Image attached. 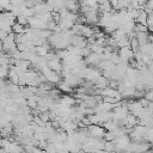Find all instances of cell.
I'll use <instances>...</instances> for the list:
<instances>
[{
	"label": "cell",
	"mask_w": 153,
	"mask_h": 153,
	"mask_svg": "<svg viewBox=\"0 0 153 153\" xmlns=\"http://www.w3.org/2000/svg\"><path fill=\"white\" fill-rule=\"evenodd\" d=\"M129 47H130V49L134 51V54L139 53V51H140V48H141L139 41H137L135 37H131V38H130V41H129Z\"/></svg>",
	"instance_id": "obj_3"
},
{
	"label": "cell",
	"mask_w": 153,
	"mask_h": 153,
	"mask_svg": "<svg viewBox=\"0 0 153 153\" xmlns=\"http://www.w3.org/2000/svg\"><path fill=\"white\" fill-rule=\"evenodd\" d=\"M135 38L139 41L140 45H146V44H149V35L148 32H136L135 33Z\"/></svg>",
	"instance_id": "obj_1"
},
{
	"label": "cell",
	"mask_w": 153,
	"mask_h": 153,
	"mask_svg": "<svg viewBox=\"0 0 153 153\" xmlns=\"http://www.w3.org/2000/svg\"><path fill=\"white\" fill-rule=\"evenodd\" d=\"M145 98L148 100V102H151V103H153V91H148V92H146L145 93Z\"/></svg>",
	"instance_id": "obj_6"
},
{
	"label": "cell",
	"mask_w": 153,
	"mask_h": 153,
	"mask_svg": "<svg viewBox=\"0 0 153 153\" xmlns=\"http://www.w3.org/2000/svg\"><path fill=\"white\" fill-rule=\"evenodd\" d=\"M134 31H136V32H147V31H148V29H147V26H146V25H142V24L136 23V24H135V26H134Z\"/></svg>",
	"instance_id": "obj_4"
},
{
	"label": "cell",
	"mask_w": 153,
	"mask_h": 153,
	"mask_svg": "<svg viewBox=\"0 0 153 153\" xmlns=\"http://www.w3.org/2000/svg\"><path fill=\"white\" fill-rule=\"evenodd\" d=\"M136 19H137V23L139 24H142V25H146L147 26V12L145 10H140L139 8Z\"/></svg>",
	"instance_id": "obj_2"
},
{
	"label": "cell",
	"mask_w": 153,
	"mask_h": 153,
	"mask_svg": "<svg viewBox=\"0 0 153 153\" xmlns=\"http://www.w3.org/2000/svg\"><path fill=\"white\" fill-rule=\"evenodd\" d=\"M126 122H127V126H134L137 122V120H136V117L134 115H128L126 117Z\"/></svg>",
	"instance_id": "obj_5"
}]
</instances>
